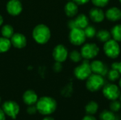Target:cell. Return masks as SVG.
<instances>
[{"mask_svg": "<svg viewBox=\"0 0 121 120\" xmlns=\"http://www.w3.org/2000/svg\"><path fill=\"white\" fill-rule=\"evenodd\" d=\"M89 16L93 21L96 23H100L104 21L105 18V13L99 7H96L90 10Z\"/></svg>", "mask_w": 121, "mask_h": 120, "instance_id": "obj_16", "label": "cell"}, {"mask_svg": "<svg viewBox=\"0 0 121 120\" xmlns=\"http://www.w3.org/2000/svg\"><path fill=\"white\" fill-rule=\"evenodd\" d=\"M91 71L94 74H99L102 76L108 74V69L103 62L100 60H95L90 64Z\"/></svg>", "mask_w": 121, "mask_h": 120, "instance_id": "obj_14", "label": "cell"}, {"mask_svg": "<svg viewBox=\"0 0 121 120\" xmlns=\"http://www.w3.org/2000/svg\"><path fill=\"white\" fill-rule=\"evenodd\" d=\"M32 36L34 40L40 45L47 43L51 37L50 28L45 24H38L33 30Z\"/></svg>", "mask_w": 121, "mask_h": 120, "instance_id": "obj_2", "label": "cell"}, {"mask_svg": "<svg viewBox=\"0 0 121 120\" xmlns=\"http://www.w3.org/2000/svg\"><path fill=\"white\" fill-rule=\"evenodd\" d=\"M108 79L111 80V81H115L116 80H118L120 78V75L121 74L119 73V71L116 69H112L111 71H108Z\"/></svg>", "mask_w": 121, "mask_h": 120, "instance_id": "obj_27", "label": "cell"}, {"mask_svg": "<svg viewBox=\"0 0 121 120\" xmlns=\"http://www.w3.org/2000/svg\"><path fill=\"white\" fill-rule=\"evenodd\" d=\"M82 120H97L96 119V117H94L93 115H87L86 116H84L83 117V119Z\"/></svg>", "mask_w": 121, "mask_h": 120, "instance_id": "obj_33", "label": "cell"}, {"mask_svg": "<svg viewBox=\"0 0 121 120\" xmlns=\"http://www.w3.org/2000/svg\"><path fill=\"white\" fill-rule=\"evenodd\" d=\"M110 0H91L92 3L94 4V5H95L96 7H104L105 6H106Z\"/></svg>", "mask_w": 121, "mask_h": 120, "instance_id": "obj_29", "label": "cell"}, {"mask_svg": "<svg viewBox=\"0 0 121 120\" xmlns=\"http://www.w3.org/2000/svg\"><path fill=\"white\" fill-rule=\"evenodd\" d=\"M43 120H54V118H52V117H49V116H47V117H44Z\"/></svg>", "mask_w": 121, "mask_h": 120, "instance_id": "obj_36", "label": "cell"}, {"mask_svg": "<svg viewBox=\"0 0 121 120\" xmlns=\"http://www.w3.org/2000/svg\"><path fill=\"white\" fill-rule=\"evenodd\" d=\"M106 17L111 21H117L121 19V10L117 7H111L106 12Z\"/></svg>", "mask_w": 121, "mask_h": 120, "instance_id": "obj_17", "label": "cell"}, {"mask_svg": "<svg viewBox=\"0 0 121 120\" xmlns=\"http://www.w3.org/2000/svg\"><path fill=\"white\" fill-rule=\"evenodd\" d=\"M38 112L36 105H28L27 108V112L29 115H35Z\"/></svg>", "mask_w": 121, "mask_h": 120, "instance_id": "obj_30", "label": "cell"}, {"mask_svg": "<svg viewBox=\"0 0 121 120\" xmlns=\"http://www.w3.org/2000/svg\"><path fill=\"white\" fill-rule=\"evenodd\" d=\"M99 110V105L95 101H90L85 106V111L87 115H93L97 112Z\"/></svg>", "mask_w": 121, "mask_h": 120, "instance_id": "obj_20", "label": "cell"}, {"mask_svg": "<svg viewBox=\"0 0 121 120\" xmlns=\"http://www.w3.org/2000/svg\"><path fill=\"white\" fill-rule=\"evenodd\" d=\"M38 100V95L33 90H28L23 95V100L24 103L27 105H32L36 104Z\"/></svg>", "mask_w": 121, "mask_h": 120, "instance_id": "obj_15", "label": "cell"}, {"mask_svg": "<svg viewBox=\"0 0 121 120\" xmlns=\"http://www.w3.org/2000/svg\"><path fill=\"white\" fill-rule=\"evenodd\" d=\"M1 108L5 115L11 119H16L20 112L18 104L13 100H8L4 103Z\"/></svg>", "mask_w": 121, "mask_h": 120, "instance_id": "obj_7", "label": "cell"}, {"mask_svg": "<svg viewBox=\"0 0 121 120\" xmlns=\"http://www.w3.org/2000/svg\"><path fill=\"white\" fill-rule=\"evenodd\" d=\"M119 86H120V88H121V78L120 79V81H119Z\"/></svg>", "mask_w": 121, "mask_h": 120, "instance_id": "obj_38", "label": "cell"}, {"mask_svg": "<svg viewBox=\"0 0 121 120\" xmlns=\"http://www.w3.org/2000/svg\"><path fill=\"white\" fill-rule=\"evenodd\" d=\"M111 34L113 36V40L117 42H121V25H115L112 28Z\"/></svg>", "mask_w": 121, "mask_h": 120, "instance_id": "obj_24", "label": "cell"}, {"mask_svg": "<svg viewBox=\"0 0 121 120\" xmlns=\"http://www.w3.org/2000/svg\"><path fill=\"white\" fill-rule=\"evenodd\" d=\"M119 1H120V2H121V0H119Z\"/></svg>", "mask_w": 121, "mask_h": 120, "instance_id": "obj_41", "label": "cell"}, {"mask_svg": "<svg viewBox=\"0 0 121 120\" xmlns=\"http://www.w3.org/2000/svg\"><path fill=\"white\" fill-rule=\"evenodd\" d=\"M6 120V115L4 112L3 111L2 108H0V120Z\"/></svg>", "mask_w": 121, "mask_h": 120, "instance_id": "obj_34", "label": "cell"}, {"mask_svg": "<svg viewBox=\"0 0 121 120\" xmlns=\"http://www.w3.org/2000/svg\"><path fill=\"white\" fill-rule=\"evenodd\" d=\"M69 58L74 62H79L82 59V56L81 52H79V51L73 50L69 54Z\"/></svg>", "mask_w": 121, "mask_h": 120, "instance_id": "obj_25", "label": "cell"}, {"mask_svg": "<svg viewBox=\"0 0 121 120\" xmlns=\"http://www.w3.org/2000/svg\"><path fill=\"white\" fill-rule=\"evenodd\" d=\"M52 57L55 62H64L68 57L67 49L63 45H58L55 47L52 51Z\"/></svg>", "mask_w": 121, "mask_h": 120, "instance_id": "obj_10", "label": "cell"}, {"mask_svg": "<svg viewBox=\"0 0 121 120\" xmlns=\"http://www.w3.org/2000/svg\"><path fill=\"white\" fill-rule=\"evenodd\" d=\"M10 40L11 42V45L17 49H22L25 47L27 44V39L26 36L20 33H14L11 37Z\"/></svg>", "mask_w": 121, "mask_h": 120, "instance_id": "obj_13", "label": "cell"}, {"mask_svg": "<svg viewBox=\"0 0 121 120\" xmlns=\"http://www.w3.org/2000/svg\"><path fill=\"white\" fill-rule=\"evenodd\" d=\"M1 97H0V103H1Z\"/></svg>", "mask_w": 121, "mask_h": 120, "instance_id": "obj_40", "label": "cell"}, {"mask_svg": "<svg viewBox=\"0 0 121 120\" xmlns=\"http://www.w3.org/2000/svg\"><path fill=\"white\" fill-rule=\"evenodd\" d=\"M101 120H116V115L113 112L108 110H103L100 114Z\"/></svg>", "mask_w": 121, "mask_h": 120, "instance_id": "obj_23", "label": "cell"}, {"mask_svg": "<svg viewBox=\"0 0 121 120\" xmlns=\"http://www.w3.org/2000/svg\"><path fill=\"white\" fill-rule=\"evenodd\" d=\"M89 25V19L87 16L84 14H79L74 20H71L68 23V26L70 29L74 28H79L81 29H84Z\"/></svg>", "mask_w": 121, "mask_h": 120, "instance_id": "obj_11", "label": "cell"}, {"mask_svg": "<svg viewBox=\"0 0 121 120\" xmlns=\"http://www.w3.org/2000/svg\"><path fill=\"white\" fill-rule=\"evenodd\" d=\"M104 84L105 81L104 77L99 74H91L86 79V86L89 91L91 92H96L103 88Z\"/></svg>", "mask_w": 121, "mask_h": 120, "instance_id": "obj_3", "label": "cell"}, {"mask_svg": "<svg viewBox=\"0 0 121 120\" xmlns=\"http://www.w3.org/2000/svg\"><path fill=\"white\" fill-rule=\"evenodd\" d=\"M75 3H77V4L82 5V4H84L86 3H87L89 0H73Z\"/></svg>", "mask_w": 121, "mask_h": 120, "instance_id": "obj_35", "label": "cell"}, {"mask_svg": "<svg viewBox=\"0 0 121 120\" xmlns=\"http://www.w3.org/2000/svg\"><path fill=\"white\" fill-rule=\"evenodd\" d=\"M103 94L107 99L114 100L119 98L121 95L120 88L113 83H108L103 87Z\"/></svg>", "mask_w": 121, "mask_h": 120, "instance_id": "obj_8", "label": "cell"}, {"mask_svg": "<svg viewBox=\"0 0 121 120\" xmlns=\"http://www.w3.org/2000/svg\"><path fill=\"white\" fill-rule=\"evenodd\" d=\"M68 1H72V0H68Z\"/></svg>", "mask_w": 121, "mask_h": 120, "instance_id": "obj_42", "label": "cell"}, {"mask_svg": "<svg viewBox=\"0 0 121 120\" xmlns=\"http://www.w3.org/2000/svg\"><path fill=\"white\" fill-rule=\"evenodd\" d=\"M56 100L49 96H43L40 98L36 103L38 112L43 115H50L55 112L57 109Z\"/></svg>", "mask_w": 121, "mask_h": 120, "instance_id": "obj_1", "label": "cell"}, {"mask_svg": "<svg viewBox=\"0 0 121 120\" xmlns=\"http://www.w3.org/2000/svg\"><path fill=\"white\" fill-rule=\"evenodd\" d=\"M110 110H111L113 112H117L121 109V103L117 100H111L110 103Z\"/></svg>", "mask_w": 121, "mask_h": 120, "instance_id": "obj_28", "label": "cell"}, {"mask_svg": "<svg viewBox=\"0 0 121 120\" xmlns=\"http://www.w3.org/2000/svg\"><path fill=\"white\" fill-rule=\"evenodd\" d=\"M84 33H85V35H86V37H89V38H92L94 37L96 34V29L93 26H91V25H88L86 26L84 29Z\"/></svg>", "mask_w": 121, "mask_h": 120, "instance_id": "obj_26", "label": "cell"}, {"mask_svg": "<svg viewBox=\"0 0 121 120\" xmlns=\"http://www.w3.org/2000/svg\"><path fill=\"white\" fill-rule=\"evenodd\" d=\"M104 50L106 56L112 59H116L118 57L121 52V48L118 42L115 40L111 39L105 42Z\"/></svg>", "mask_w": 121, "mask_h": 120, "instance_id": "obj_4", "label": "cell"}, {"mask_svg": "<svg viewBox=\"0 0 121 120\" xmlns=\"http://www.w3.org/2000/svg\"><path fill=\"white\" fill-rule=\"evenodd\" d=\"M53 69L55 70V71L56 72H59L62 70V65L61 64V62H56L53 66Z\"/></svg>", "mask_w": 121, "mask_h": 120, "instance_id": "obj_31", "label": "cell"}, {"mask_svg": "<svg viewBox=\"0 0 121 120\" xmlns=\"http://www.w3.org/2000/svg\"><path fill=\"white\" fill-rule=\"evenodd\" d=\"M99 52V48L95 43H86L82 46L81 54L85 59H91L96 57Z\"/></svg>", "mask_w": 121, "mask_h": 120, "instance_id": "obj_9", "label": "cell"}, {"mask_svg": "<svg viewBox=\"0 0 121 120\" xmlns=\"http://www.w3.org/2000/svg\"><path fill=\"white\" fill-rule=\"evenodd\" d=\"M3 23H4V18H3L2 16L0 15V26L3 24Z\"/></svg>", "mask_w": 121, "mask_h": 120, "instance_id": "obj_37", "label": "cell"}, {"mask_svg": "<svg viewBox=\"0 0 121 120\" xmlns=\"http://www.w3.org/2000/svg\"><path fill=\"white\" fill-rule=\"evenodd\" d=\"M1 35L3 37L9 39L14 34V30H13V28L11 25L6 24V25L2 26L1 30Z\"/></svg>", "mask_w": 121, "mask_h": 120, "instance_id": "obj_21", "label": "cell"}, {"mask_svg": "<svg viewBox=\"0 0 121 120\" xmlns=\"http://www.w3.org/2000/svg\"><path fill=\"white\" fill-rule=\"evenodd\" d=\"M78 4L74 1H69L65 6V12L69 17H74L78 12Z\"/></svg>", "mask_w": 121, "mask_h": 120, "instance_id": "obj_18", "label": "cell"}, {"mask_svg": "<svg viewBox=\"0 0 121 120\" xmlns=\"http://www.w3.org/2000/svg\"><path fill=\"white\" fill-rule=\"evenodd\" d=\"M69 39L72 44L74 45H81L86 40V35L84 29H81L79 28H74L70 29Z\"/></svg>", "mask_w": 121, "mask_h": 120, "instance_id": "obj_6", "label": "cell"}, {"mask_svg": "<svg viewBox=\"0 0 121 120\" xmlns=\"http://www.w3.org/2000/svg\"><path fill=\"white\" fill-rule=\"evenodd\" d=\"M91 69L90 64L86 59L82 64L79 65L74 69V74L77 79L79 80H86L91 74Z\"/></svg>", "mask_w": 121, "mask_h": 120, "instance_id": "obj_5", "label": "cell"}, {"mask_svg": "<svg viewBox=\"0 0 121 120\" xmlns=\"http://www.w3.org/2000/svg\"><path fill=\"white\" fill-rule=\"evenodd\" d=\"M97 38L101 41V42H106L108 40H109L111 39V34L109 31L106 30H99L98 33H96V34Z\"/></svg>", "mask_w": 121, "mask_h": 120, "instance_id": "obj_22", "label": "cell"}, {"mask_svg": "<svg viewBox=\"0 0 121 120\" xmlns=\"http://www.w3.org/2000/svg\"><path fill=\"white\" fill-rule=\"evenodd\" d=\"M22 10L23 5L19 0H9L6 4V11L13 16L19 15Z\"/></svg>", "mask_w": 121, "mask_h": 120, "instance_id": "obj_12", "label": "cell"}, {"mask_svg": "<svg viewBox=\"0 0 121 120\" xmlns=\"http://www.w3.org/2000/svg\"><path fill=\"white\" fill-rule=\"evenodd\" d=\"M111 66H112V69L118 70L121 74V61L120 62H114Z\"/></svg>", "mask_w": 121, "mask_h": 120, "instance_id": "obj_32", "label": "cell"}, {"mask_svg": "<svg viewBox=\"0 0 121 120\" xmlns=\"http://www.w3.org/2000/svg\"><path fill=\"white\" fill-rule=\"evenodd\" d=\"M11 47V40L9 38L1 37H0V53H5L8 52Z\"/></svg>", "mask_w": 121, "mask_h": 120, "instance_id": "obj_19", "label": "cell"}, {"mask_svg": "<svg viewBox=\"0 0 121 120\" xmlns=\"http://www.w3.org/2000/svg\"><path fill=\"white\" fill-rule=\"evenodd\" d=\"M119 98H120V100H121V95H120V97H119Z\"/></svg>", "mask_w": 121, "mask_h": 120, "instance_id": "obj_39", "label": "cell"}]
</instances>
